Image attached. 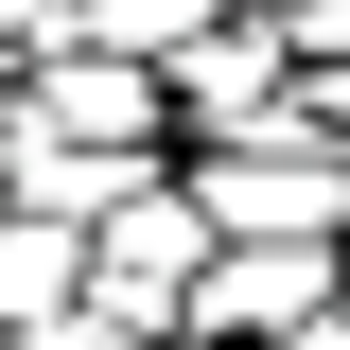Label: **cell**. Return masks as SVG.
<instances>
[{"mask_svg":"<svg viewBox=\"0 0 350 350\" xmlns=\"http://www.w3.org/2000/svg\"><path fill=\"white\" fill-rule=\"evenodd\" d=\"M193 211H211V245H350V158H333V123L280 105L193 158Z\"/></svg>","mask_w":350,"mask_h":350,"instance_id":"6da1fadb","label":"cell"},{"mask_svg":"<svg viewBox=\"0 0 350 350\" xmlns=\"http://www.w3.org/2000/svg\"><path fill=\"white\" fill-rule=\"evenodd\" d=\"M193 262H211V211H193V175H140L123 211H88V333L175 350V315H193Z\"/></svg>","mask_w":350,"mask_h":350,"instance_id":"7a4b0ae2","label":"cell"},{"mask_svg":"<svg viewBox=\"0 0 350 350\" xmlns=\"http://www.w3.org/2000/svg\"><path fill=\"white\" fill-rule=\"evenodd\" d=\"M315 315H350V245H211L175 350H298Z\"/></svg>","mask_w":350,"mask_h":350,"instance_id":"3957f363","label":"cell"},{"mask_svg":"<svg viewBox=\"0 0 350 350\" xmlns=\"http://www.w3.org/2000/svg\"><path fill=\"white\" fill-rule=\"evenodd\" d=\"M18 123L36 140H105V158H158V70L140 53H105V36H53V53H18Z\"/></svg>","mask_w":350,"mask_h":350,"instance_id":"277c9868","label":"cell"},{"mask_svg":"<svg viewBox=\"0 0 350 350\" xmlns=\"http://www.w3.org/2000/svg\"><path fill=\"white\" fill-rule=\"evenodd\" d=\"M158 105H175V123H211V140L280 123V18H245V0H228L193 53H158Z\"/></svg>","mask_w":350,"mask_h":350,"instance_id":"5b68a950","label":"cell"},{"mask_svg":"<svg viewBox=\"0 0 350 350\" xmlns=\"http://www.w3.org/2000/svg\"><path fill=\"white\" fill-rule=\"evenodd\" d=\"M53 315H88V228L0 211V333H53Z\"/></svg>","mask_w":350,"mask_h":350,"instance_id":"8992f818","label":"cell"},{"mask_svg":"<svg viewBox=\"0 0 350 350\" xmlns=\"http://www.w3.org/2000/svg\"><path fill=\"white\" fill-rule=\"evenodd\" d=\"M298 350H350V315H315V333H298Z\"/></svg>","mask_w":350,"mask_h":350,"instance_id":"52a82bcc","label":"cell"},{"mask_svg":"<svg viewBox=\"0 0 350 350\" xmlns=\"http://www.w3.org/2000/svg\"><path fill=\"white\" fill-rule=\"evenodd\" d=\"M0 158H18V88H0Z\"/></svg>","mask_w":350,"mask_h":350,"instance_id":"ba28073f","label":"cell"},{"mask_svg":"<svg viewBox=\"0 0 350 350\" xmlns=\"http://www.w3.org/2000/svg\"><path fill=\"white\" fill-rule=\"evenodd\" d=\"M245 18H298V0H245Z\"/></svg>","mask_w":350,"mask_h":350,"instance_id":"9c48e42d","label":"cell"},{"mask_svg":"<svg viewBox=\"0 0 350 350\" xmlns=\"http://www.w3.org/2000/svg\"><path fill=\"white\" fill-rule=\"evenodd\" d=\"M333 158H350V123H333Z\"/></svg>","mask_w":350,"mask_h":350,"instance_id":"30bf717a","label":"cell"}]
</instances>
